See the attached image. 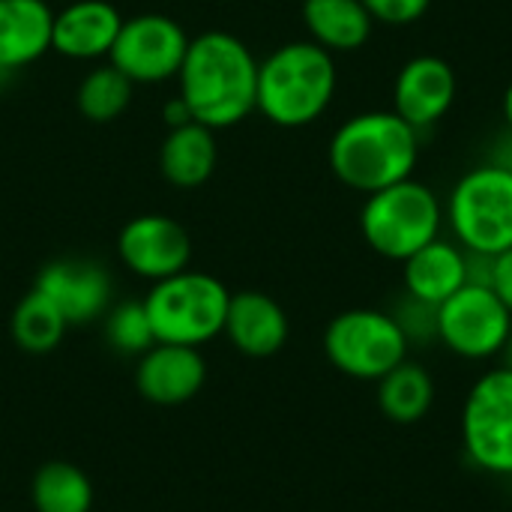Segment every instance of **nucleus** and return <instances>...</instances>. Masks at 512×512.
<instances>
[{"instance_id": "nucleus-1", "label": "nucleus", "mask_w": 512, "mask_h": 512, "mask_svg": "<svg viewBox=\"0 0 512 512\" xmlns=\"http://www.w3.org/2000/svg\"><path fill=\"white\" fill-rule=\"evenodd\" d=\"M177 96L192 120L213 132L243 123L258 105V60L252 48L225 30H207L189 39L177 72Z\"/></svg>"}, {"instance_id": "nucleus-2", "label": "nucleus", "mask_w": 512, "mask_h": 512, "mask_svg": "<svg viewBox=\"0 0 512 512\" xmlns=\"http://www.w3.org/2000/svg\"><path fill=\"white\" fill-rule=\"evenodd\" d=\"M327 162L339 183L372 195L414 177L420 162V132L393 108L363 111L333 132Z\"/></svg>"}, {"instance_id": "nucleus-3", "label": "nucleus", "mask_w": 512, "mask_h": 512, "mask_svg": "<svg viewBox=\"0 0 512 512\" xmlns=\"http://www.w3.org/2000/svg\"><path fill=\"white\" fill-rule=\"evenodd\" d=\"M336 60L312 39L285 42L258 60V105L273 126L303 129L324 117L336 96Z\"/></svg>"}, {"instance_id": "nucleus-4", "label": "nucleus", "mask_w": 512, "mask_h": 512, "mask_svg": "<svg viewBox=\"0 0 512 512\" xmlns=\"http://www.w3.org/2000/svg\"><path fill=\"white\" fill-rule=\"evenodd\" d=\"M231 291L210 273L180 270L168 279L153 282L141 300L153 327L156 342L201 348L222 336Z\"/></svg>"}, {"instance_id": "nucleus-5", "label": "nucleus", "mask_w": 512, "mask_h": 512, "mask_svg": "<svg viewBox=\"0 0 512 512\" xmlns=\"http://www.w3.org/2000/svg\"><path fill=\"white\" fill-rule=\"evenodd\" d=\"M441 225V198L432 186L414 177L366 195V204L360 210V234L366 246L375 255L399 264L435 237H441Z\"/></svg>"}, {"instance_id": "nucleus-6", "label": "nucleus", "mask_w": 512, "mask_h": 512, "mask_svg": "<svg viewBox=\"0 0 512 512\" xmlns=\"http://www.w3.org/2000/svg\"><path fill=\"white\" fill-rule=\"evenodd\" d=\"M453 240L480 255H501L512 246V171L486 162L459 177L444 210Z\"/></svg>"}, {"instance_id": "nucleus-7", "label": "nucleus", "mask_w": 512, "mask_h": 512, "mask_svg": "<svg viewBox=\"0 0 512 512\" xmlns=\"http://www.w3.org/2000/svg\"><path fill=\"white\" fill-rule=\"evenodd\" d=\"M408 339L384 309L339 312L324 330V357L354 381H381L408 360Z\"/></svg>"}, {"instance_id": "nucleus-8", "label": "nucleus", "mask_w": 512, "mask_h": 512, "mask_svg": "<svg viewBox=\"0 0 512 512\" xmlns=\"http://www.w3.org/2000/svg\"><path fill=\"white\" fill-rule=\"evenodd\" d=\"M462 447L474 468L512 477V369L483 372L462 405Z\"/></svg>"}, {"instance_id": "nucleus-9", "label": "nucleus", "mask_w": 512, "mask_h": 512, "mask_svg": "<svg viewBox=\"0 0 512 512\" xmlns=\"http://www.w3.org/2000/svg\"><path fill=\"white\" fill-rule=\"evenodd\" d=\"M512 312L492 285H465L438 306V342L459 360L486 363L504 357Z\"/></svg>"}, {"instance_id": "nucleus-10", "label": "nucleus", "mask_w": 512, "mask_h": 512, "mask_svg": "<svg viewBox=\"0 0 512 512\" xmlns=\"http://www.w3.org/2000/svg\"><path fill=\"white\" fill-rule=\"evenodd\" d=\"M186 48L189 33L183 24L162 12H144L123 18L108 63L117 66L132 84H162L177 78Z\"/></svg>"}, {"instance_id": "nucleus-11", "label": "nucleus", "mask_w": 512, "mask_h": 512, "mask_svg": "<svg viewBox=\"0 0 512 512\" xmlns=\"http://www.w3.org/2000/svg\"><path fill=\"white\" fill-rule=\"evenodd\" d=\"M117 255L129 273L147 282H159L189 267L192 237L177 219L162 213H144L120 228Z\"/></svg>"}, {"instance_id": "nucleus-12", "label": "nucleus", "mask_w": 512, "mask_h": 512, "mask_svg": "<svg viewBox=\"0 0 512 512\" xmlns=\"http://www.w3.org/2000/svg\"><path fill=\"white\" fill-rule=\"evenodd\" d=\"M33 288L60 309L69 327H84L102 318L111 309L114 294L108 270L87 258H57L45 264Z\"/></svg>"}, {"instance_id": "nucleus-13", "label": "nucleus", "mask_w": 512, "mask_h": 512, "mask_svg": "<svg viewBox=\"0 0 512 512\" xmlns=\"http://www.w3.org/2000/svg\"><path fill=\"white\" fill-rule=\"evenodd\" d=\"M459 81L453 66L438 54L411 57L393 81V111L417 132L444 120L456 102Z\"/></svg>"}, {"instance_id": "nucleus-14", "label": "nucleus", "mask_w": 512, "mask_h": 512, "mask_svg": "<svg viewBox=\"0 0 512 512\" xmlns=\"http://www.w3.org/2000/svg\"><path fill=\"white\" fill-rule=\"evenodd\" d=\"M207 381V363L198 348L156 342L138 357L135 387L138 393L162 408L192 402Z\"/></svg>"}, {"instance_id": "nucleus-15", "label": "nucleus", "mask_w": 512, "mask_h": 512, "mask_svg": "<svg viewBox=\"0 0 512 512\" xmlns=\"http://www.w3.org/2000/svg\"><path fill=\"white\" fill-rule=\"evenodd\" d=\"M123 15L108 0H75L54 12L51 51L69 60H108Z\"/></svg>"}, {"instance_id": "nucleus-16", "label": "nucleus", "mask_w": 512, "mask_h": 512, "mask_svg": "<svg viewBox=\"0 0 512 512\" xmlns=\"http://www.w3.org/2000/svg\"><path fill=\"white\" fill-rule=\"evenodd\" d=\"M291 333L285 309L264 291H240L228 300L222 336L246 357L264 360L285 348Z\"/></svg>"}, {"instance_id": "nucleus-17", "label": "nucleus", "mask_w": 512, "mask_h": 512, "mask_svg": "<svg viewBox=\"0 0 512 512\" xmlns=\"http://www.w3.org/2000/svg\"><path fill=\"white\" fill-rule=\"evenodd\" d=\"M402 282L405 294L441 306L468 285V252L456 240L435 237L402 261Z\"/></svg>"}, {"instance_id": "nucleus-18", "label": "nucleus", "mask_w": 512, "mask_h": 512, "mask_svg": "<svg viewBox=\"0 0 512 512\" xmlns=\"http://www.w3.org/2000/svg\"><path fill=\"white\" fill-rule=\"evenodd\" d=\"M54 9L45 0H0V72H18L51 51Z\"/></svg>"}, {"instance_id": "nucleus-19", "label": "nucleus", "mask_w": 512, "mask_h": 512, "mask_svg": "<svg viewBox=\"0 0 512 512\" xmlns=\"http://www.w3.org/2000/svg\"><path fill=\"white\" fill-rule=\"evenodd\" d=\"M219 162L216 132L204 123H186L168 129L159 147V171L177 189H198L204 186Z\"/></svg>"}, {"instance_id": "nucleus-20", "label": "nucleus", "mask_w": 512, "mask_h": 512, "mask_svg": "<svg viewBox=\"0 0 512 512\" xmlns=\"http://www.w3.org/2000/svg\"><path fill=\"white\" fill-rule=\"evenodd\" d=\"M300 15L309 39L330 54L360 51L375 30V18L363 0H303Z\"/></svg>"}, {"instance_id": "nucleus-21", "label": "nucleus", "mask_w": 512, "mask_h": 512, "mask_svg": "<svg viewBox=\"0 0 512 512\" xmlns=\"http://www.w3.org/2000/svg\"><path fill=\"white\" fill-rule=\"evenodd\" d=\"M375 384H378V408L396 426H414L426 420V414L435 405V381L423 363L405 360Z\"/></svg>"}, {"instance_id": "nucleus-22", "label": "nucleus", "mask_w": 512, "mask_h": 512, "mask_svg": "<svg viewBox=\"0 0 512 512\" xmlns=\"http://www.w3.org/2000/svg\"><path fill=\"white\" fill-rule=\"evenodd\" d=\"M30 501L36 512H90L93 483L72 462H45L33 474Z\"/></svg>"}, {"instance_id": "nucleus-23", "label": "nucleus", "mask_w": 512, "mask_h": 512, "mask_svg": "<svg viewBox=\"0 0 512 512\" xmlns=\"http://www.w3.org/2000/svg\"><path fill=\"white\" fill-rule=\"evenodd\" d=\"M66 330L69 324L60 315V309L36 288L27 291L12 309L9 333L24 354H51L63 342Z\"/></svg>"}, {"instance_id": "nucleus-24", "label": "nucleus", "mask_w": 512, "mask_h": 512, "mask_svg": "<svg viewBox=\"0 0 512 512\" xmlns=\"http://www.w3.org/2000/svg\"><path fill=\"white\" fill-rule=\"evenodd\" d=\"M132 81L111 63H102V66H93L81 84H78V93H75V102H78V111L84 120L90 123H111L117 120L129 102H132Z\"/></svg>"}, {"instance_id": "nucleus-25", "label": "nucleus", "mask_w": 512, "mask_h": 512, "mask_svg": "<svg viewBox=\"0 0 512 512\" xmlns=\"http://www.w3.org/2000/svg\"><path fill=\"white\" fill-rule=\"evenodd\" d=\"M105 342L123 357H141L147 348L156 345V336H153V327L141 300H126L105 312Z\"/></svg>"}, {"instance_id": "nucleus-26", "label": "nucleus", "mask_w": 512, "mask_h": 512, "mask_svg": "<svg viewBox=\"0 0 512 512\" xmlns=\"http://www.w3.org/2000/svg\"><path fill=\"white\" fill-rule=\"evenodd\" d=\"M399 324V330L405 333L408 345H432L438 342V306L423 303L411 294H405L399 300V306L390 312Z\"/></svg>"}, {"instance_id": "nucleus-27", "label": "nucleus", "mask_w": 512, "mask_h": 512, "mask_svg": "<svg viewBox=\"0 0 512 512\" xmlns=\"http://www.w3.org/2000/svg\"><path fill=\"white\" fill-rule=\"evenodd\" d=\"M363 6L369 9L375 24L408 27L429 12L432 0H363Z\"/></svg>"}, {"instance_id": "nucleus-28", "label": "nucleus", "mask_w": 512, "mask_h": 512, "mask_svg": "<svg viewBox=\"0 0 512 512\" xmlns=\"http://www.w3.org/2000/svg\"><path fill=\"white\" fill-rule=\"evenodd\" d=\"M492 288L495 294L504 300V306L512 312V246L507 252L495 255V267H492Z\"/></svg>"}, {"instance_id": "nucleus-29", "label": "nucleus", "mask_w": 512, "mask_h": 512, "mask_svg": "<svg viewBox=\"0 0 512 512\" xmlns=\"http://www.w3.org/2000/svg\"><path fill=\"white\" fill-rule=\"evenodd\" d=\"M162 120H165V126H168V129H177V126L192 123V111H189V105H186L180 96H174L171 102H165V108H162Z\"/></svg>"}, {"instance_id": "nucleus-30", "label": "nucleus", "mask_w": 512, "mask_h": 512, "mask_svg": "<svg viewBox=\"0 0 512 512\" xmlns=\"http://www.w3.org/2000/svg\"><path fill=\"white\" fill-rule=\"evenodd\" d=\"M501 108H504V120H507V126H510V132H512V81L507 84V90H504V102H501Z\"/></svg>"}, {"instance_id": "nucleus-31", "label": "nucleus", "mask_w": 512, "mask_h": 512, "mask_svg": "<svg viewBox=\"0 0 512 512\" xmlns=\"http://www.w3.org/2000/svg\"><path fill=\"white\" fill-rule=\"evenodd\" d=\"M504 366H510L512 369V336L510 342H507V351H504Z\"/></svg>"}]
</instances>
